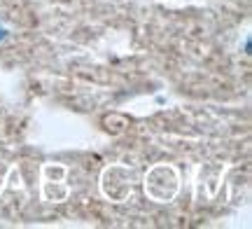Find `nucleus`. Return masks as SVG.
I'll use <instances>...</instances> for the list:
<instances>
[{"label":"nucleus","mask_w":252,"mask_h":229,"mask_svg":"<svg viewBox=\"0 0 252 229\" xmlns=\"http://www.w3.org/2000/svg\"><path fill=\"white\" fill-rule=\"evenodd\" d=\"M17 14H19L17 2L7 5L5 0H0V45L17 31Z\"/></svg>","instance_id":"nucleus-1"}]
</instances>
